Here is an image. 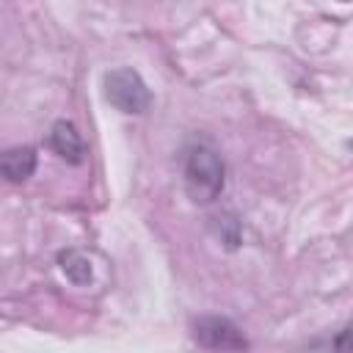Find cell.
Returning <instances> with one entry per match:
<instances>
[{"label": "cell", "instance_id": "8992f818", "mask_svg": "<svg viewBox=\"0 0 353 353\" xmlns=\"http://www.w3.org/2000/svg\"><path fill=\"white\" fill-rule=\"evenodd\" d=\"M58 262H61V270L74 281V284H88L91 281V265H88V259H85V254H80V251H63L61 256H58Z\"/></svg>", "mask_w": 353, "mask_h": 353}, {"label": "cell", "instance_id": "5b68a950", "mask_svg": "<svg viewBox=\"0 0 353 353\" xmlns=\"http://www.w3.org/2000/svg\"><path fill=\"white\" fill-rule=\"evenodd\" d=\"M36 171V152L30 146H17L0 152V176L8 182H25Z\"/></svg>", "mask_w": 353, "mask_h": 353}, {"label": "cell", "instance_id": "7a4b0ae2", "mask_svg": "<svg viewBox=\"0 0 353 353\" xmlns=\"http://www.w3.org/2000/svg\"><path fill=\"white\" fill-rule=\"evenodd\" d=\"M105 97L121 113H143L152 99L143 77L130 66H119L105 74Z\"/></svg>", "mask_w": 353, "mask_h": 353}, {"label": "cell", "instance_id": "277c9868", "mask_svg": "<svg viewBox=\"0 0 353 353\" xmlns=\"http://www.w3.org/2000/svg\"><path fill=\"white\" fill-rule=\"evenodd\" d=\"M50 146L58 157H63L69 163H83V157H85V143H83L80 132L74 130V124H69V121H55L52 124Z\"/></svg>", "mask_w": 353, "mask_h": 353}, {"label": "cell", "instance_id": "52a82bcc", "mask_svg": "<svg viewBox=\"0 0 353 353\" xmlns=\"http://www.w3.org/2000/svg\"><path fill=\"white\" fill-rule=\"evenodd\" d=\"M325 353H347V331H339V336L328 345Z\"/></svg>", "mask_w": 353, "mask_h": 353}, {"label": "cell", "instance_id": "3957f363", "mask_svg": "<svg viewBox=\"0 0 353 353\" xmlns=\"http://www.w3.org/2000/svg\"><path fill=\"white\" fill-rule=\"evenodd\" d=\"M193 336L201 347L215 353H240L248 347V339L243 336V331L229 317H218V314L199 317L193 323Z\"/></svg>", "mask_w": 353, "mask_h": 353}, {"label": "cell", "instance_id": "6da1fadb", "mask_svg": "<svg viewBox=\"0 0 353 353\" xmlns=\"http://www.w3.org/2000/svg\"><path fill=\"white\" fill-rule=\"evenodd\" d=\"M223 160L210 143H196L185 157V190L190 201L210 204L223 190Z\"/></svg>", "mask_w": 353, "mask_h": 353}]
</instances>
